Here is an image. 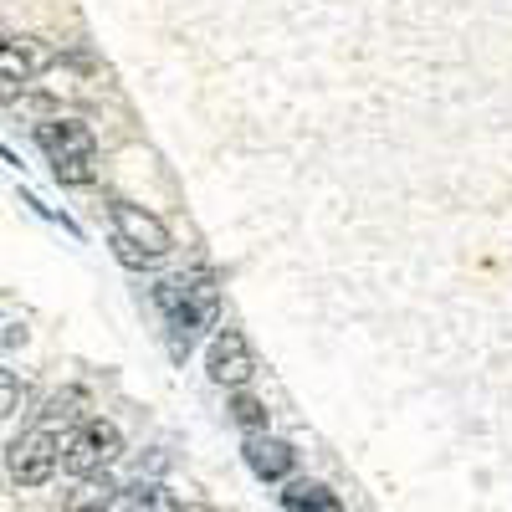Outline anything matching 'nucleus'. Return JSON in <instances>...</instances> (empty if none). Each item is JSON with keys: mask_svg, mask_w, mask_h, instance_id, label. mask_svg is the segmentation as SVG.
I'll return each instance as SVG.
<instances>
[{"mask_svg": "<svg viewBox=\"0 0 512 512\" xmlns=\"http://www.w3.org/2000/svg\"><path fill=\"white\" fill-rule=\"evenodd\" d=\"M0 36H6V21H0Z\"/></svg>", "mask_w": 512, "mask_h": 512, "instance_id": "nucleus-16", "label": "nucleus"}, {"mask_svg": "<svg viewBox=\"0 0 512 512\" xmlns=\"http://www.w3.org/2000/svg\"><path fill=\"white\" fill-rule=\"evenodd\" d=\"M205 374L221 384V390H246L251 374H256V359H251V344L241 328H221L216 338L205 344Z\"/></svg>", "mask_w": 512, "mask_h": 512, "instance_id": "nucleus-6", "label": "nucleus"}, {"mask_svg": "<svg viewBox=\"0 0 512 512\" xmlns=\"http://www.w3.org/2000/svg\"><path fill=\"white\" fill-rule=\"evenodd\" d=\"M82 410H88V395H82V390H62V395L47 400V410H41V425H47V431L82 425Z\"/></svg>", "mask_w": 512, "mask_h": 512, "instance_id": "nucleus-11", "label": "nucleus"}, {"mask_svg": "<svg viewBox=\"0 0 512 512\" xmlns=\"http://www.w3.org/2000/svg\"><path fill=\"white\" fill-rule=\"evenodd\" d=\"M52 67V47L41 36H0V82H31Z\"/></svg>", "mask_w": 512, "mask_h": 512, "instance_id": "nucleus-7", "label": "nucleus"}, {"mask_svg": "<svg viewBox=\"0 0 512 512\" xmlns=\"http://www.w3.org/2000/svg\"><path fill=\"white\" fill-rule=\"evenodd\" d=\"M282 512H344V502H338V492H328L323 482H287Z\"/></svg>", "mask_w": 512, "mask_h": 512, "instance_id": "nucleus-10", "label": "nucleus"}, {"mask_svg": "<svg viewBox=\"0 0 512 512\" xmlns=\"http://www.w3.org/2000/svg\"><path fill=\"white\" fill-rule=\"evenodd\" d=\"M154 308L164 313L175 344L190 349L195 338L216 323V287H210V277H169V282L154 287Z\"/></svg>", "mask_w": 512, "mask_h": 512, "instance_id": "nucleus-1", "label": "nucleus"}, {"mask_svg": "<svg viewBox=\"0 0 512 512\" xmlns=\"http://www.w3.org/2000/svg\"><path fill=\"white\" fill-rule=\"evenodd\" d=\"M36 144L41 154L52 159V175L62 185H93V159H98V144H93V128L82 118H52V123H36Z\"/></svg>", "mask_w": 512, "mask_h": 512, "instance_id": "nucleus-2", "label": "nucleus"}, {"mask_svg": "<svg viewBox=\"0 0 512 512\" xmlns=\"http://www.w3.org/2000/svg\"><path fill=\"white\" fill-rule=\"evenodd\" d=\"M123 456V431L113 420H82L77 431L67 436V446H62V466L72 477H103L108 466Z\"/></svg>", "mask_w": 512, "mask_h": 512, "instance_id": "nucleus-3", "label": "nucleus"}, {"mask_svg": "<svg viewBox=\"0 0 512 512\" xmlns=\"http://www.w3.org/2000/svg\"><path fill=\"white\" fill-rule=\"evenodd\" d=\"M108 512H180V502H175V492H169L164 482H134L128 492L113 497Z\"/></svg>", "mask_w": 512, "mask_h": 512, "instance_id": "nucleus-9", "label": "nucleus"}, {"mask_svg": "<svg viewBox=\"0 0 512 512\" xmlns=\"http://www.w3.org/2000/svg\"><path fill=\"white\" fill-rule=\"evenodd\" d=\"M108 216H113V236H118L123 246H134L144 262H159V256L169 251V226L154 216V210L128 205V200H113Z\"/></svg>", "mask_w": 512, "mask_h": 512, "instance_id": "nucleus-5", "label": "nucleus"}, {"mask_svg": "<svg viewBox=\"0 0 512 512\" xmlns=\"http://www.w3.org/2000/svg\"><path fill=\"white\" fill-rule=\"evenodd\" d=\"M16 405H21V379L11 369H0V420H6Z\"/></svg>", "mask_w": 512, "mask_h": 512, "instance_id": "nucleus-14", "label": "nucleus"}, {"mask_svg": "<svg viewBox=\"0 0 512 512\" xmlns=\"http://www.w3.org/2000/svg\"><path fill=\"white\" fill-rule=\"evenodd\" d=\"M231 420L241 425V431L246 436H267V420H272V410L262 405V400H256V395H246V390H231Z\"/></svg>", "mask_w": 512, "mask_h": 512, "instance_id": "nucleus-12", "label": "nucleus"}, {"mask_svg": "<svg viewBox=\"0 0 512 512\" xmlns=\"http://www.w3.org/2000/svg\"><path fill=\"white\" fill-rule=\"evenodd\" d=\"M113 482H103V477H88V482H82L72 497H67V512H108L113 507Z\"/></svg>", "mask_w": 512, "mask_h": 512, "instance_id": "nucleus-13", "label": "nucleus"}, {"mask_svg": "<svg viewBox=\"0 0 512 512\" xmlns=\"http://www.w3.org/2000/svg\"><path fill=\"white\" fill-rule=\"evenodd\" d=\"M185 512H216V507H185Z\"/></svg>", "mask_w": 512, "mask_h": 512, "instance_id": "nucleus-15", "label": "nucleus"}, {"mask_svg": "<svg viewBox=\"0 0 512 512\" xmlns=\"http://www.w3.org/2000/svg\"><path fill=\"white\" fill-rule=\"evenodd\" d=\"M57 466H62V431H47V425H31L26 436L6 446V472L21 487H47Z\"/></svg>", "mask_w": 512, "mask_h": 512, "instance_id": "nucleus-4", "label": "nucleus"}, {"mask_svg": "<svg viewBox=\"0 0 512 512\" xmlns=\"http://www.w3.org/2000/svg\"><path fill=\"white\" fill-rule=\"evenodd\" d=\"M241 456H246V466H251L262 482H287L292 466H297V451H292L282 436H246V441H241Z\"/></svg>", "mask_w": 512, "mask_h": 512, "instance_id": "nucleus-8", "label": "nucleus"}]
</instances>
